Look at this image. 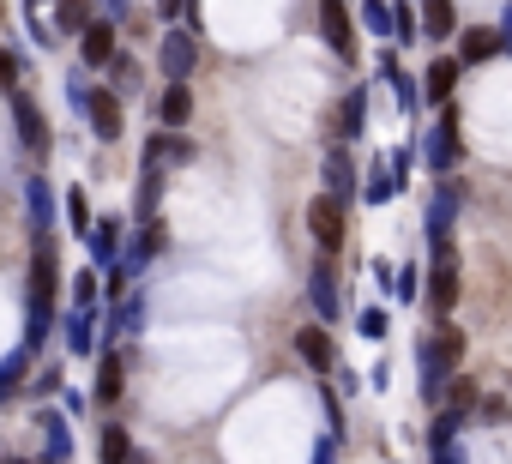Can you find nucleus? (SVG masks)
I'll return each instance as SVG.
<instances>
[{"instance_id": "obj_29", "label": "nucleus", "mask_w": 512, "mask_h": 464, "mask_svg": "<svg viewBox=\"0 0 512 464\" xmlns=\"http://www.w3.org/2000/svg\"><path fill=\"white\" fill-rule=\"evenodd\" d=\"M109 79H115L121 91H133V85H139V67H133L127 55H115V61H109Z\"/></svg>"}, {"instance_id": "obj_15", "label": "nucleus", "mask_w": 512, "mask_h": 464, "mask_svg": "<svg viewBox=\"0 0 512 464\" xmlns=\"http://www.w3.org/2000/svg\"><path fill=\"white\" fill-rule=\"evenodd\" d=\"M452 211H458V187H440V193L428 199V242H446Z\"/></svg>"}, {"instance_id": "obj_5", "label": "nucleus", "mask_w": 512, "mask_h": 464, "mask_svg": "<svg viewBox=\"0 0 512 464\" xmlns=\"http://www.w3.org/2000/svg\"><path fill=\"white\" fill-rule=\"evenodd\" d=\"M296 356H302L314 374H332V368H338V344H332L326 326H302V332H296Z\"/></svg>"}, {"instance_id": "obj_34", "label": "nucleus", "mask_w": 512, "mask_h": 464, "mask_svg": "<svg viewBox=\"0 0 512 464\" xmlns=\"http://www.w3.org/2000/svg\"><path fill=\"white\" fill-rule=\"evenodd\" d=\"M482 422H488V428H500V422H506V404H500V398H488V404H482Z\"/></svg>"}, {"instance_id": "obj_6", "label": "nucleus", "mask_w": 512, "mask_h": 464, "mask_svg": "<svg viewBox=\"0 0 512 464\" xmlns=\"http://www.w3.org/2000/svg\"><path fill=\"white\" fill-rule=\"evenodd\" d=\"M320 31H326V43L338 49V61H350V55H356V31H350L344 0H320Z\"/></svg>"}, {"instance_id": "obj_18", "label": "nucleus", "mask_w": 512, "mask_h": 464, "mask_svg": "<svg viewBox=\"0 0 512 464\" xmlns=\"http://www.w3.org/2000/svg\"><path fill=\"white\" fill-rule=\"evenodd\" d=\"M157 115H163L169 127H187V115H193V91H187V85H169L163 103H157Z\"/></svg>"}, {"instance_id": "obj_21", "label": "nucleus", "mask_w": 512, "mask_h": 464, "mask_svg": "<svg viewBox=\"0 0 512 464\" xmlns=\"http://www.w3.org/2000/svg\"><path fill=\"white\" fill-rule=\"evenodd\" d=\"M55 25L73 37V31H85L91 25V0H55Z\"/></svg>"}, {"instance_id": "obj_10", "label": "nucleus", "mask_w": 512, "mask_h": 464, "mask_svg": "<svg viewBox=\"0 0 512 464\" xmlns=\"http://www.w3.org/2000/svg\"><path fill=\"white\" fill-rule=\"evenodd\" d=\"M13 121H19V139H25V145L43 157V151H49V127H43V109H37L31 97H13Z\"/></svg>"}, {"instance_id": "obj_27", "label": "nucleus", "mask_w": 512, "mask_h": 464, "mask_svg": "<svg viewBox=\"0 0 512 464\" xmlns=\"http://www.w3.org/2000/svg\"><path fill=\"white\" fill-rule=\"evenodd\" d=\"M362 193H368V199H374V205H380V199H392V193H398V181H392V175H386V163H380V169H374V175H368V187H362Z\"/></svg>"}, {"instance_id": "obj_35", "label": "nucleus", "mask_w": 512, "mask_h": 464, "mask_svg": "<svg viewBox=\"0 0 512 464\" xmlns=\"http://www.w3.org/2000/svg\"><path fill=\"white\" fill-rule=\"evenodd\" d=\"M434 464H464V446H458V440H452V446H440V452H434Z\"/></svg>"}, {"instance_id": "obj_4", "label": "nucleus", "mask_w": 512, "mask_h": 464, "mask_svg": "<svg viewBox=\"0 0 512 464\" xmlns=\"http://www.w3.org/2000/svg\"><path fill=\"white\" fill-rule=\"evenodd\" d=\"M422 157H428L434 175H446V169L458 163V115H452V109H440V121H434V133H428V145H422Z\"/></svg>"}, {"instance_id": "obj_2", "label": "nucleus", "mask_w": 512, "mask_h": 464, "mask_svg": "<svg viewBox=\"0 0 512 464\" xmlns=\"http://www.w3.org/2000/svg\"><path fill=\"white\" fill-rule=\"evenodd\" d=\"M428 302H434V314H452V302H458V254H452V242H434Z\"/></svg>"}, {"instance_id": "obj_26", "label": "nucleus", "mask_w": 512, "mask_h": 464, "mask_svg": "<svg viewBox=\"0 0 512 464\" xmlns=\"http://www.w3.org/2000/svg\"><path fill=\"white\" fill-rule=\"evenodd\" d=\"M380 73L392 79V91H398V103L410 109V103H416V91H410V79H404V67H398V55H386V61H380Z\"/></svg>"}, {"instance_id": "obj_23", "label": "nucleus", "mask_w": 512, "mask_h": 464, "mask_svg": "<svg viewBox=\"0 0 512 464\" xmlns=\"http://www.w3.org/2000/svg\"><path fill=\"white\" fill-rule=\"evenodd\" d=\"M133 458V440H127V428H103V464H127Z\"/></svg>"}, {"instance_id": "obj_24", "label": "nucleus", "mask_w": 512, "mask_h": 464, "mask_svg": "<svg viewBox=\"0 0 512 464\" xmlns=\"http://www.w3.org/2000/svg\"><path fill=\"white\" fill-rule=\"evenodd\" d=\"M422 25H416V7H392V43H416Z\"/></svg>"}, {"instance_id": "obj_13", "label": "nucleus", "mask_w": 512, "mask_h": 464, "mask_svg": "<svg viewBox=\"0 0 512 464\" xmlns=\"http://www.w3.org/2000/svg\"><path fill=\"white\" fill-rule=\"evenodd\" d=\"M326 193H332L338 205H344V199H356V163H350L344 151H332V157H326Z\"/></svg>"}, {"instance_id": "obj_39", "label": "nucleus", "mask_w": 512, "mask_h": 464, "mask_svg": "<svg viewBox=\"0 0 512 464\" xmlns=\"http://www.w3.org/2000/svg\"><path fill=\"white\" fill-rule=\"evenodd\" d=\"M7 464H19V458H7Z\"/></svg>"}, {"instance_id": "obj_36", "label": "nucleus", "mask_w": 512, "mask_h": 464, "mask_svg": "<svg viewBox=\"0 0 512 464\" xmlns=\"http://www.w3.org/2000/svg\"><path fill=\"white\" fill-rule=\"evenodd\" d=\"M494 37H500V49H512V7L500 13V31H494Z\"/></svg>"}, {"instance_id": "obj_8", "label": "nucleus", "mask_w": 512, "mask_h": 464, "mask_svg": "<svg viewBox=\"0 0 512 464\" xmlns=\"http://www.w3.org/2000/svg\"><path fill=\"white\" fill-rule=\"evenodd\" d=\"M85 109H91L97 139H121V97L115 91H85Z\"/></svg>"}, {"instance_id": "obj_7", "label": "nucleus", "mask_w": 512, "mask_h": 464, "mask_svg": "<svg viewBox=\"0 0 512 464\" xmlns=\"http://www.w3.org/2000/svg\"><path fill=\"white\" fill-rule=\"evenodd\" d=\"M193 37L187 31H169L163 37V49H157V61H163V73H169V85H187V73H193Z\"/></svg>"}, {"instance_id": "obj_25", "label": "nucleus", "mask_w": 512, "mask_h": 464, "mask_svg": "<svg viewBox=\"0 0 512 464\" xmlns=\"http://www.w3.org/2000/svg\"><path fill=\"white\" fill-rule=\"evenodd\" d=\"M157 187H163V169H157V163H145V181H139V217H151V211H157Z\"/></svg>"}, {"instance_id": "obj_16", "label": "nucleus", "mask_w": 512, "mask_h": 464, "mask_svg": "<svg viewBox=\"0 0 512 464\" xmlns=\"http://www.w3.org/2000/svg\"><path fill=\"white\" fill-rule=\"evenodd\" d=\"M458 73H464L458 61H434V67H428V79H422L428 103H446V97H452V85H458Z\"/></svg>"}, {"instance_id": "obj_28", "label": "nucleus", "mask_w": 512, "mask_h": 464, "mask_svg": "<svg viewBox=\"0 0 512 464\" xmlns=\"http://www.w3.org/2000/svg\"><path fill=\"white\" fill-rule=\"evenodd\" d=\"M362 19H368V31H392V7H386V0H368V7H362Z\"/></svg>"}, {"instance_id": "obj_20", "label": "nucleus", "mask_w": 512, "mask_h": 464, "mask_svg": "<svg viewBox=\"0 0 512 464\" xmlns=\"http://www.w3.org/2000/svg\"><path fill=\"white\" fill-rule=\"evenodd\" d=\"M362 127H368V91H350V97H344V121H338V133L356 139Z\"/></svg>"}, {"instance_id": "obj_33", "label": "nucleus", "mask_w": 512, "mask_h": 464, "mask_svg": "<svg viewBox=\"0 0 512 464\" xmlns=\"http://www.w3.org/2000/svg\"><path fill=\"white\" fill-rule=\"evenodd\" d=\"M392 284H398V296H416V290H422V278H416V272H392Z\"/></svg>"}, {"instance_id": "obj_37", "label": "nucleus", "mask_w": 512, "mask_h": 464, "mask_svg": "<svg viewBox=\"0 0 512 464\" xmlns=\"http://www.w3.org/2000/svg\"><path fill=\"white\" fill-rule=\"evenodd\" d=\"M157 7H163V19H175V13H181V0H157Z\"/></svg>"}, {"instance_id": "obj_31", "label": "nucleus", "mask_w": 512, "mask_h": 464, "mask_svg": "<svg viewBox=\"0 0 512 464\" xmlns=\"http://www.w3.org/2000/svg\"><path fill=\"white\" fill-rule=\"evenodd\" d=\"M67 211H73V229H85V223H91V211H85V193H79V187L67 193Z\"/></svg>"}, {"instance_id": "obj_1", "label": "nucleus", "mask_w": 512, "mask_h": 464, "mask_svg": "<svg viewBox=\"0 0 512 464\" xmlns=\"http://www.w3.org/2000/svg\"><path fill=\"white\" fill-rule=\"evenodd\" d=\"M55 314V242L43 236L37 242V260H31V326L43 332Z\"/></svg>"}, {"instance_id": "obj_17", "label": "nucleus", "mask_w": 512, "mask_h": 464, "mask_svg": "<svg viewBox=\"0 0 512 464\" xmlns=\"http://www.w3.org/2000/svg\"><path fill=\"white\" fill-rule=\"evenodd\" d=\"M121 386H127V362L121 356H103V368H97V404H115Z\"/></svg>"}, {"instance_id": "obj_11", "label": "nucleus", "mask_w": 512, "mask_h": 464, "mask_svg": "<svg viewBox=\"0 0 512 464\" xmlns=\"http://www.w3.org/2000/svg\"><path fill=\"white\" fill-rule=\"evenodd\" d=\"M308 296H314L320 320H338V266H332V260H320V266H314V278H308Z\"/></svg>"}, {"instance_id": "obj_30", "label": "nucleus", "mask_w": 512, "mask_h": 464, "mask_svg": "<svg viewBox=\"0 0 512 464\" xmlns=\"http://www.w3.org/2000/svg\"><path fill=\"white\" fill-rule=\"evenodd\" d=\"M13 85H19V55L0 49V91H13Z\"/></svg>"}, {"instance_id": "obj_22", "label": "nucleus", "mask_w": 512, "mask_h": 464, "mask_svg": "<svg viewBox=\"0 0 512 464\" xmlns=\"http://www.w3.org/2000/svg\"><path fill=\"white\" fill-rule=\"evenodd\" d=\"M440 398H446V410H452V416H470V410H476V380H446V392H440Z\"/></svg>"}, {"instance_id": "obj_32", "label": "nucleus", "mask_w": 512, "mask_h": 464, "mask_svg": "<svg viewBox=\"0 0 512 464\" xmlns=\"http://www.w3.org/2000/svg\"><path fill=\"white\" fill-rule=\"evenodd\" d=\"M362 332H368V338H386V314H380V308H368V314H362Z\"/></svg>"}, {"instance_id": "obj_38", "label": "nucleus", "mask_w": 512, "mask_h": 464, "mask_svg": "<svg viewBox=\"0 0 512 464\" xmlns=\"http://www.w3.org/2000/svg\"><path fill=\"white\" fill-rule=\"evenodd\" d=\"M109 7H115V13H127V0H109Z\"/></svg>"}, {"instance_id": "obj_9", "label": "nucleus", "mask_w": 512, "mask_h": 464, "mask_svg": "<svg viewBox=\"0 0 512 464\" xmlns=\"http://www.w3.org/2000/svg\"><path fill=\"white\" fill-rule=\"evenodd\" d=\"M79 49H85L91 67H109V61H115V25H109V19H91V25L79 31Z\"/></svg>"}, {"instance_id": "obj_3", "label": "nucleus", "mask_w": 512, "mask_h": 464, "mask_svg": "<svg viewBox=\"0 0 512 464\" xmlns=\"http://www.w3.org/2000/svg\"><path fill=\"white\" fill-rule=\"evenodd\" d=\"M308 229H314V242H320V254L332 260V254L344 248V205H338L332 193H320V199L308 205Z\"/></svg>"}, {"instance_id": "obj_19", "label": "nucleus", "mask_w": 512, "mask_h": 464, "mask_svg": "<svg viewBox=\"0 0 512 464\" xmlns=\"http://www.w3.org/2000/svg\"><path fill=\"white\" fill-rule=\"evenodd\" d=\"M494 49H500V37L476 25V31H464V55H458V67H476V61H488Z\"/></svg>"}, {"instance_id": "obj_12", "label": "nucleus", "mask_w": 512, "mask_h": 464, "mask_svg": "<svg viewBox=\"0 0 512 464\" xmlns=\"http://www.w3.org/2000/svg\"><path fill=\"white\" fill-rule=\"evenodd\" d=\"M416 25H422V37H452L458 31V7H452V0H422V7H416Z\"/></svg>"}, {"instance_id": "obj_14", "label": "nucleus", "mask_w": 512, "mask_h": 464, "mask_svg": "<svg viewBox=\"0 0 512 464\" xmlns=\"http://www.w3.org/2000/svg\"><path fill=\"white\" fill-rule=\"evenodd\" d=\"M416 362H422V398H428V404H434V398H440V392H446V380H452V368H446V362H440V356H434V350H428V338H422V344H416Z\"/></svg>"}]
</instances>
